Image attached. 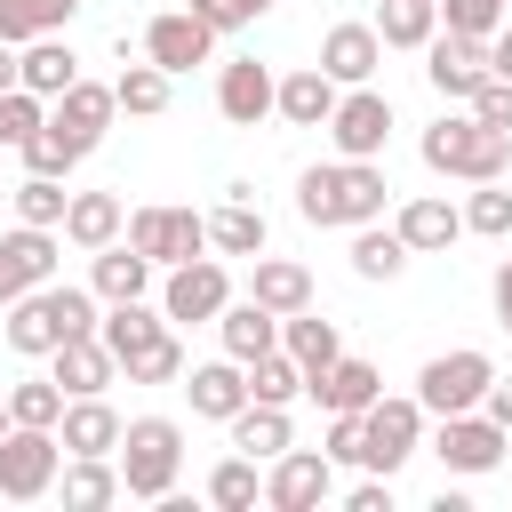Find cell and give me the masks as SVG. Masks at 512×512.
<instances>
[{
    "mask_svg": "<svg viewBox=\"0 0 512 512\" xmlns=\"http://www.w3.org/2000/svg\"><path fill=\"white\" fill-rule=\"evenodd\" d=\"M384 168L376 160H320V168H304L296 176V216L304 224H320V232H352V224H376L384 216Z\"/></svg>",
    "mask_w": 512,
    "mask_h": 512,
    "instance_id": "cell-1",
    "label": "cell"
},
{
    "mask_svg": "<svg viewBox=\"0 0 512 512\" xmlns=\"http://www.w3.org/2000/svg\"><path fill=\"white\" fill-rule=\"evenodd\" d=\"M88 328H96V288H64V280L8 296V320H0L8 352H24V360H48L64 336H88Z\"/></svg>",
    "mask_w": 512,
    "mask_h": 512,
    "instance_id": "cell-2",
    "label": "cell"
},
{
    "mask_svg": "<svg viewBox=\"0 0 512 512\" xmlns=\"http://www.w3.org/2000/svg\"><path fill=\"white\" fill-rule=\"evenodd\" d=\"M120 496H144V504H168L176 496V472H184V424L176 416H136L120 424Z\"/></svg>",
    "mask_w": 512,
    "mask_h": 512,
    "instance_id": "cell-3",
    "label": "cell"
},
{
    "mask_svg": "<svg viewBox=\"0 0 512 512\" xmlns=\"http://www.w3.org/2000/svg\"><path fill=\"white\" fill-rule=\"evenodd\" d=\"M424 168H432V176H456V184H496V176L512 168V136L480 128L472 112H464V120H432V128H424Z\"/></svg>",
    "mask_w": 512,
    "mask_h": 512,
    "instance_id": "cell-4",
    "label": "cell"
},
{
    "mask_svg": "<svg viewBox=\"0 0 512 512\" xmlns=\"http://www.w3.org/2000/svg\"><path fill=\"white\" fill-rule=\"evenodd\" d=\"M496 384V360L488 352H432L424 368H416V408L424 416H464V408H480V392Z\"/></svg>",
    "mask_w": 512,
    "mask_h": 512,
    "instance_id": "cell-5",
    "label": "cell"
},
{
    "mask_svg": "<svg viewBox=\"0 0 512 512\" xmlns=\"http://www.w3.org/2000/svg\"><path fill=\"white\" fill-rule=\"evenodd\" d=\"M56 464H64V440L48 424H8L0 432V496L8 504H40L56 488Z\"/></svg>",
    "mask_w": 512,
    "mask_h": 512,
    "instance_id": "cell-6",
    "label": "cell"
},
{
    "mask_svg": "<svg viewBox=\"0 0 512 512\" xmlns=\"http://www.w3.org/2000/svg\"><path fill=\"white\" fill-rule=\"evenodd\" d=\"M416 440H424V408H416V392H408V400L376 392V400L360 408V464H368V472L392 480V472L416 456Z\"/></svg>",
    "mask_w": 512,
    "mask_h": 512,
    "instance_id": "cell-7",
    "label": "cell"
},
{
    "mask_svg": "<svg viewBox=\"0 0 512 512\" xmlns=\"http://www.w3.org/2000/svg\"><path fill=\"white\" fill-rule=\"evenodd\" d=\"M440 432H432V456L448 464V472H464V480H480V472H496L504 464V448H512V432L488 416V408H464V416H432Z\"/></svg>",
    "mask_w": 512,
    "mask_h": 512,
    "instance_id": "cell-8",
    "label": "cell"
},
{
    "mask_svg": "<svg viewBox=\"0 0 512 512\" xmlns=\"http://www.w3.org/2000/svg\"><path fill=\"white\" fill-rule=\"evenodd\" d=\"M328 144H336V160H376V152L392 144V104H384L368 80L344 88L336 112H328Z\"/></svg>",
    "mask_w": 512,
    "mask_h": 512,
    "instance_id": "cell-9",
    "label": "cell"
},
{
    "mask_svg": "<svg viewBox=\"0 0 512 512\" xmlns=\"http://www.w3.org/2000/svg\"><path fill=\"white\" fill-rule=\"evenodd\" d=\"M128 248L152 256V272H168V264L208 248V216H192V208H136L128 216Z\"/></svg>",
    "mask_w": 512,
    "mask_h": 512,
    "instance_id": "cell-10",
    "label": "cell"
},
{
    "mask_svg": "<svg viewBox=\"0 0 512 512\" xmlns=\"http://www.w3.org/2000/svg\"><path fill=\"white\" fill-rule=\"evenodd\" d=\"M224 304H232V272H224L216 256L168 264V280H160V312H168V320H216Z\"/></svg>",
    "mask_w": 512,
    "mask_h": 512,
    "instance_id": "cell-11",
    "label": "cell"
},
{
    "mask_svg": "<svg viewBox=\"0 0 512 512\" xmlns=\"http://www.w3.org/2000/svg\"><path fill=\"white\" fill-rule=\"evenodd\" d=\"M336 496V464L320 448H280L272 456V480H264V504L272 512H320Z\"/></svg>",
    "mask_w": 512,
    "mask_h": 512,
    "instance_id": "cell-12",
    "label": "cell"
},
{
    "mask_svg": "<svg viewBox=\"0 0 512 512\" xmlns=\"http://www.w3.org/2000/svg\"><path fill=\"white\" fill-rule=\"evenodd\" d=\"M424 80H432L448 104H464V96L488 80V40H480V32H448V24H440V32L424 40Z\"/></svg>",
    "mask_w": 512,
    "mask_h": 512,
    "instance_id": "cell-13",
    "label": "cell"
},
{
    "mask_svg": "<svg viewBox=\"0 0 512 512\" xmlns=\"http://www.w3.org/2000/svg\"><path fill=\"white\" fill-rule=\"evenodd\" d=\"M208 48H216V32L192 16V8H168V16H152L144 24V56L176 80V72H192V64H208Z\"/></svg>",
    "mask_w": 512,
    "mask_h": 512,
    "instance_id": "cell-14",
    "label": "cell"
},
{
    "mask_svg": "<svg viewBox=\"0 0 512 512\" xmlns=\"http://www.w3.org/2000/svg\"><path fill=\"white\" fill-rule=\"evenodd\" d=\"M272 64H256V56H232L224 72H216V112L232 120V128H264L272 120Z\"/></svg>",
    "mask_w": 512,
    "mask_h": 512,
    "instance_id": "cell-15",
    "label": "cell"
},
{
    "mask_svg": "<svg viewBox=\"0 0 512 512\" xmlns=\"http://www.w3.org/2000/svg\"><path fill=\"white\" fill-rule=\"evenodd\" d=\"M392 232L408 240V256H440V248H456V240H464V208H456V200H440V192H416V200H400Z\"/></svg>",
    "mask_w": 512,
    "mask_h": 512,
    "instance_id": "cell-16",
    "label": "cell"
},
{
    "mask_svg": "<svg viewBox=\"0 0 512 512\" xmlns=\"http://www.w3.org/2000/svg\"><path fill=\"white\" fill-rule=\"evenodd\" d=\"M304 392H312L328 416H360V408L384 392V376H376V360H352V352H336L320 376H304Z\"/></svg>",
    "mask_w": 512,
    "mask_h": 512,
    "instance_id": "cell-17",
    "label": "cell"
},
{
    "mask_svg": "<svg viewBox=\"0 0 512 512\" xmlns=\"http://www.w3.org/2000/svg\"><path fill=\"white\" fill-rule=\"evenodd\" d=\"M56 440H64V456H112L120 448V408L104 392H80V400H64Z\"/></svg>",
    "mask_w": 512,
    "mask_h": 512,
    "instance_id": "cell-18",
    "label": "cell"
},
{
    "mask_svg": "<svg viewBox=\"0 0 512 512\" xmlns=\"http://www.w3.org/2000/svg\"><path fill=\"white\" fill-rule=\"evenodd\" d=\"M376 64H384V40H376V24H328V40H320V72H328L336 88H360V80H376Z\"/></svg>",
    "mask_w": 512,
    "mask_h": 512,
    "instance_id": "cell-19",
    "label": "cell"
},
{
    "mask_svg": "<svg viewBox=\"0 0 512 512\" xmlns=\"http://www.w3.org/2000/svg\"><path fill=\"white\" fill-rule=\"evenodd\" d=\"M48 376L64 384V400H80V392H104L112 376H120V360L104 352V336L88 328V336H64L56 352H48Z\"/></svg>",
    "mask_w": 512,
    "mask_h": 512,
    "instance_id": "cell-20",
    "label": "cell"
},
{
    "mask_svg": "<svg viewBox=\"0 0 512 512\" xmlns=\"http://www.w3.org/2000/svg\"><path fill=\"white\" fill-rule=\"evenodd\" d=\"M184 392H192V416H208V424H232L240 408H248V368L224 352V360H200L192 376H184Z\"/></svg>",
    "mask_w": 512,
    "mask_h": 512,
    "instance_id": "cell-21",
    "label": "cell"
},
{
    "mask_svg": "<svg viewBox=\"0 0 512 512\" xmlns=\"http://www.w3.org/2000/svg\"><path fill=\"white\" fill-rule=\"evenodd\" d=\"M336 96H344V88H336V80H328L320 64H296V72H288V80L272 88V112H280L288 128H328Z\"/></svg>",
    "mask_w": 512,
    "mask_h": 512,
    "instance_id": "cell-22",
    "label": "cell"
},
{
    "mask_svg": "<svg viewBox=\"0 0 512 512\" xmlns=\"http://www.w3.org/2000/svg\"><path fill=\"white\" fill-rule=\"evenodd\" d=\"M112 112H120V104H112V88H96V80H72V88L56 96V112H48V120H56V128H64L80 152H96V144H104V128H112Z\"/></svg>",
    "mask_w": 512,
    "mask_h": 512,
    "instance_id": "cell-23",
    "label": "cell"
},
{
    "mask_svg": "<svg viewBox=\"0 0 512 512\" xmlns=\"http://www.w3.org/2000/svg\"><path fill=\"white\" fill-rule=\"evenodd\" d=\"M120 232H128L120 192H72V200H64V240H72V248H88V256H96V248H112Z\"/></svg>",
    "mask_w": 512,
    "mask_h": 512,
    "instance_id": "cell-24",
    "label": "cell"
},
{
    "mask_svg": "<svg viewBox=\"0 0 512 512\" xmlns=\"http://www.w3.org/2000/svg\"><path fill=\"white\" fill-rule=\"evenodd\" d=\"M16 80H24L32 96H48V104H56V96L80 80V56H72L56 32H40V40H24V48H16Z\"/></svg>",
    "mask_w": 512,
    "mask_h": 512,
    "instance_id": "cell-25",
    "label": "cell"
},
{
    "mask_svg": "<svg viewBox=\"0 0 512 512\" xmlns=\"http://www.w3.org/2000/svg\"><path fill=\"white\" fill-rule=\"evenodd\" d=\"M56 256H64V240H56L48 224H16V232L0 240V264H8L16 296H24V288H40V280H56Z\"/></svg>",
    "mask_w": 512,
    "mask_h": 512,
    "instance_id": "cell-26",
    "label": "cell"
},
{
    "mask_svg": "<svg viewBox=\"0 0 512 512\" xmlns=\"http://www.w3.org/2000/svg\"><path fill=\"white\" fill-rule=\"evenodd\" d=\"M216 336H224V352L248 368L256 352H272V344H280V312H264L256 296H232V304L216 312Z\"/></svg>",
    "mask_w": 512,
    "mask_h": 512,
    "instance_id": "cell-27",
    "label": "cell"
},
{
    "mask_svg": "<svg viewBox=\"0 0 512 512\" xmlns=\"http://www.w3.org/2000/svg\"><path fill=\"white\" fill-rule=\"evenodd\" d=\"M208 248L216 256H264V208L248 200V184H232V200L208 216Z\"/></svg>",
    "mask_w": 512,
    "mask_h": 512,
    "instance_id": "cell-28",
    "label": "cell"
},
{
    "mask_svg": "<svg viewBox=\"0 0 512 512\" xmlns=\"http://www.w3.org/2000/svg\"><path fill=\"white\" fill-rule=\"evenodd\" d=\"M248 296L264 304V312H304L312 304V272L296 264V256H256V272H248Z\"/></svg>",
    "mask_w": 512,
    "mask_h": 512,
    "instance_id": "cell-29",
    "label": "cell"
},
{
    "mask_svg": "<svg viewBox=\"0 0 512 512\" xmlns=\"http://www.w3.org/2000/svg\"><path fill=\"white\" fill-rule=\"evenodd\" d=\"M96 336H104V352H112V360H136L152 336H168V312H152L144 296H128V304L96 312Z\"/></svg>",
    "mask_w": 512,
    "mask_h": 512,
    "instance_id": "cell-30",
    "label": "cell"
},
{
    "mask_svg": "<svg viewBox=\"0 0 512 512\" xmlns=\"http://www.w3.org/2000/svg\"><path fill=\"white\" fill-rule=\"evenodd\" d=\"M280 352H288L304 376H320V368L344 352V328H336V320H320V312L304 304V312H288V320H280Z\"/></svg>",
    "mask_w": 512,
    "mask_h": 512,
    "instance_id": "cell-31",
    "label": "cell"
},
{
    "mask_svg": "<svg viewBox=\"0 0 512 512\" xmlns=\"http://www.w3.org/2000/svg\"><path fill=\"white\" fill-rule=\"evenodd\" d=\"M56 488H64L72 512H104V504H120V464L112 456H64L56 464Z\"/></svg>",
    "mask_w": 512,
    "mask_h": 512,
    "instance_id": "cell-32",
    "label": "cell"
},
{
    "mask_svg": "<svg viewBox=\"0 0 512 512\" xmlns=\"http://www.w3.org/2000/svg\"><path fill=\"white\" fill-rule=\"evenodd\" d=\"M88 288H96V304H128V296H144V288H152V256H136L128 240H112V248H96Z\"/></svg>",
    "mask_w": 512,
    "mask_h": 512,
    "instance_id": "cell-33",
    "label": "cell"
},
{
    "mask_svg": "<svg viewBox=\"0 0 512 512\" xmlns=\"http://www.w3.org/2000/svg\"><path fill=\"white\" fill-rule=\"evenodd\" d=\"M232 448H240V456H256V464H272L280 448H296V424H288V408H272V400H248V408L232 416Z\"/></svg>",
    "mask_w": 512,
    "mask_h": 512,
    "instance_id": "cell-34",
    "label": "cell"
},
{
    "mask_svg": "<svg viewBox=\"0 0 512 512\" xmlns=\"http://www.w3.org/2000/svg\"><path fill=\"white\" fill-rule=\"evenodd\" d=\"M352 272L360 280H400L408 272V240L392 224H352Z\"/></svg>",
    "mask_w": 512,
    "mask_h": 512,
    "instance_id": "cell-35",
    "label": "cell"
},
{
    "mask_svg": "<svg viewBox=\"0 0 512 512\" xmlns=\"http://www.w3.org/2000/svg\"><path fill=\"white\" fill-rule=\"evenodd\" d=\"M432 32H440V8L432 0H384L376 8V40L384 48H424Z\"/></svg>",
    "mask_w": 512,
    "mask_h": 512,
    "instance_id": "cell-36",
    "label": "cell"
},
{
    "mask_svg": "<svg viewBox=\"0 0 512 512\" xmlns=\"http://www.w3.org/2000/svg\"><path fill=\"white\" fill-rule=\"evenodd\" d=\"M112 104L128 112V120H152V112H168V72L144 56V64H128L120 80H112Z\"/></svg>",
    "mask_w": 512,
    "mask_h": 512,
    "instance_id": "cell-37",
    "label": "cell"
},
{
    "mask_svg": "<svg viewBox=\"0 0 512 512\" xmlns=\"http://www.w3.org/2000/svg\"><path fill=\"white\" fill-rule=\"evenodd\" d=\"M16 152H24V176H72V168L88 160V152H80V144H72V136L56 128V120H40V128H32V136H24Z\"/></svg>",
    "mask_w": 512,
    "mask_h": 512,
    "instance_id": "cell-38",
    "label": "cell"
},
{
    "mask_svg": "<svg viewBox=\"0 0 512 512\" xmlns=\"http://www.w3.org/2000/svg\"><path fill=\"white\" fill-rule=\"evenodd\" d=\"M296 392H304V368H296V360H288L280 344L248 360V400H272V408H288Z\"/></svg>",
    "mask_w": 512,
    "mask_h": 512,
    "instance_id": "cell-39",
    "label": "cell"
},
{
    "mask_svg": "<svg viewBox=\"0 0 512 512\" xmlns=\"http://www.w3.org/2000/svg\"><path fill=\"white\" fill-rule=\"evenodd\" d=\"M64 176H24L16 184V224H48V232H64Z\"/></svg>",
    "mask_w": 512,
    "mask_h": 512,
    "instance_id": "cell-40",
    "label": "cell"
},
{
    "mask_svg": "<svg viewBox=\"0 0 512 512\" xmlns=\"http://www.w3.org/2000/svg\"><path fill=\"white\" fill-rule=\"evenodd\" d=\"M8 416L56 432V416H64V384H56V376H24V384H8Z\"/></svg>",
    "mask_w": 512,
    "mask_h": 512,
    "instance_id": "cell-41",
    "label": "cell"
},
{
    "mask_svg": "<svg viewBox=\"0 0 512 512\" xmlns=\"http://www.w3.org/2000/svg\"><path fill=\"white\" fill-rule=\"evenodd\" d=\"M264 496V480H256V456H224L216 472H208V504H224V512H248Z\"/></svg>",
    "mask_w": 512,
    "mask_h": 512,
    "instance_id": "cell-42",
    "label": "cell"
},
{
    "mask_svg": "<svg viewBox=\"0 0 512 512\" xmlns=\"http://www.w3.org/2000/svg\"><path fill=\"white\" fill-rule=\"evenodd\" d=\"M464 232H480V240H512V192H504V176H496V184H472V200H464Z\"/></svg>",
    "mask_w": 512,
    "mask_h": 512,
    "instance_id": "cell-43",
    "label": "cell"
},
{
    "mask_svg": "<svg viewBox=\"0 0 512 512\" xmlns=\"http://www.w3.org/2000/svg\"><path fill=\"white\" fill-rule=\"evenodd\" d=\"M120 376H128V384H176V376H184V344H176V336H152L136 360H120Z\"/></svg>",
    "mask_w": 512,
    "mask_h": 512,
    "instance_id": "cell-44",
    "label": "cell"
},
{
    "mask_svg": "<svg viewBox=\"0 0 512 512\" xmlns=\"http://www.w3.org/2000/svg\"><path fill=\"white\" fill-rule=\"evenodd\" d=\"M40 120H48V96H32V88H0V152H16Z\"/></svg>",
    "mask_w": 512,
    "mask_h": 512,
    "instance_id": "cell-45",
    "label": "cell"
},
{
    "mask_svg": "<svg viewBox=\"0 0 512 512\" xmlns=\"http://www.w3.org/2000/svg\"><path fill=\"white\" fill-rule=\"evenodd\" d=\"M464 104H472V120H480V128L512 136V80H496V72H488V80H480V88H472Z\"/></svg>",
    "mask_w": 512,
    "mask_h": 512,
    "instance_id": "cell-46",
    "label": "cell"
},
{
    "mask_svg": "<svg viewBox=\"0 0 512 512\" xmlns=\"http://www.w3.org/2000/svg\"><path fill=\"white\" fill-rule=\"evenodd\" d=\"M432 8H440L448 32H480V40L504 24V0H432Z\"/></svg>",
    "mask_w": 512,
    "mask_h": 512,
    "instance_id": "cell-47",
    "label": "cell"
},
{
    "mask_svg": "<svg viewBox=\"0 0 512 512\" xmlns=\"http://www.w3.org/2000/svg\"><path fill=\"white\" fill-rule=\"evenodd\" d=\"M48 32V16H40V0H0V40L8 48H24V40H40Z\"/></svg>",
    "mask_w": 512,
    "mask_h": 512,
    "instance_id": "cell-48",
    "label": "cell"
},
{
    "mask_svg": "<svg viewBox=\"0 0 512 512\" xmlns=\"http://www.w3.org/2000/svg\"><path fill=\"white\" fill-rule=\"evenodd\" d=\"M328 464H360V416H328Z\"/></svg>",
    "mask_w": 512,
    "mask_h": 512,
    "instance_id": "cell-49",
    "label": "cell"
},
{
    "mask_svg": "<svg viewBox=\"0 0 512 512\" xmlns=\"http://www.w3.org/2000/svg\"><path fill=\"white\" fill-rule=\"evenodd\" d=\"M192 16H200L208 32H240V24L256 16V8H248V0H192Z\"/></svg>",
    "mask_w": 512,
    "mask_h": 512,
    "instance_id": "cell-50",
    "label": "cell"
},
{
    "mask_svg": "<svg viewBox=\"0 0 512 512\" xmlns=\"http://www.w3.org/2000/svg\"><path fill=\"white\" fill-rule=\"evenodd\" d=\"M344 504H352V512H392V480L376 472V480H360V488H352Z\"/></svg>",
    "mask_w": 512,
    "mask_h": 512,
    "instance_id": "cell-51",
    "label": "cell"
},
{
    "mask_svg": "<svg viewBox=\"0 0 512 512\" xmlns=\"http://www.w3.org/2000/svg\"><path fill=\"white\" fill-rule=\"evenodd\" d=\"M480 408H488V416H496V424H504V432H512V376H496V384H488V392H480Z\"/></svg>",
    "mask_w": 512,
    "mask_h": 512,
    "instance_id": "cell-52",
    "label": "cell"
},
{
    "mask_svg": "<svg viewBox=\"0 0 512 512\" xmlns=\"http://www.w3.org/2000/svg\"><path fill=\"white\" fill-rule=\"evenodd\" d=\"M488 72H496V80H512V24H496V32H488Z\"/></svg>",
    "mask_w": 512,
    "mask_h": 512,
    "instance_id": "cell-53",
    "label": "cell"
},
{
    "mask_svg": "<svg viewBox=\"0 0 512 512\" xmlns=\"http://www.w3.org/2000/svg\"><path fill=\"white\" fill-rule=\"evenodd\" d=\"M496 320H504V336H512V256L496 264Z\"/></svg>",
    "mask_w": 512,
    "mask_h": 512,
    "instance_id": "cell-54",
    "label": "cell"
},
{
    "mask_svg": "<svg viewBox=\"0 0 512 512\" xmlns=\"http://www.w3.org/2000/svg\"><path fill=\"white\" fill-rule=\"evenodd\" d=\"M80 8H88V0H40V16H48V32H56V24H72Z\"/></svg>",
    "mask_w": 512,
    "mask_h": 512,
    "instance_id": "cell-55",
    "label": "cell"
},
{
    "mask_svg": "<svg viewBox=\"0 0 512 512\" xmlns=\"http://www.w3.org/2000/svg\"><path fill=\"white\" fill-rule=\"evenodd\" d=\"M0 88H24V80H16V48H8V40H0Z\"/></svg>",
    "mask_w": 512,
    "mask_h": 512,
    "instance_id": "cell-56",
    "label": "cell"
},
{
    "mask_svg": "<svg viewBox=\"0 0 512 512\" xmlns=\"http://www.w3.org/2000/svg\"><path fill=\"white\" fill-rule=\"evenodd\" d=\"M8 296H16V280H8V264H0V304H8Z\"/></svg>",
    "mask_w": 512,
    "mask_h": 512,
    "instance_id": "cell-57",
    "label": "cell"
},
{
    "mask_svg": "<svg viewBox=\"0 0 512 512\" xmlns=\"http://www.w3.org/2000/svg\"><path fill=\"white\" fill-rule=\"evenodd\" d=\"M8 424H16V416H8V392H0V432H8Z\"/></svg>",
    "mask_w": 512,
    "mask_h": 512,
    "instance_id": "cell-58",
    "label": "cell"
},
{
    "mask_svg": "<svg viewBox=\"0 0 512 512\" xmlns=\"http://www.w3.org/2000/svg\"><path fill=\"white\" fill-rule=\"evenodd\" d=\"M248 8H256V16H264V8H272V0H248Z\"/></svg>",
    "mask_w": 512,
    "mask_h": 512,
    "instance_id": "cell-59",
    "label": "cell"
},
{
    "mask_svg": "<svg viewBox=\"0 0 512 512\" xmlns=\"http://www.w3.org/2000/svg\"><path fill=\"white\" fill-rule=\"evenodd\" d=\"M504 8H512V0H504Z\"/></svg>",
    "mask_w": 512,
    "mask_h": 512,
    "instance_id": "cell-60",
    "label": "cell"
}]
</instances>
